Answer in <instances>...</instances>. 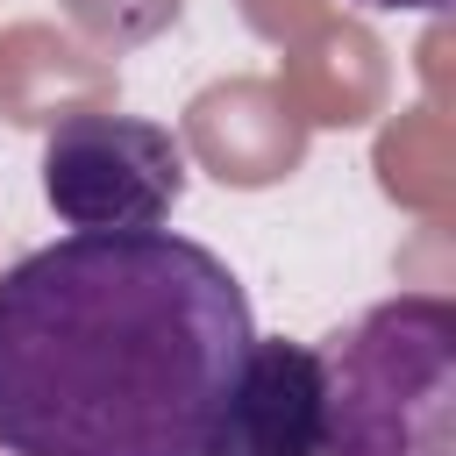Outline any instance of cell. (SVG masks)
Here are the masks:
<instances>
[{
	"label": "cell",
	"instance_id": "obj_6",
	"mask_svg": "<svg viewBox=\"0 0 456 456\" xmlns=\"http://www.w3.org/2000/svg\"><path fill=\"white\" fill-rule=\"evenodd\" d=\"M349 7H370V14H435L442 0H349Z\"/></svg>",
	"mask_w": 456,
	"mask_h": 456
},
{
	"label": "cell",
	"instance_id": "obj_4",
	"mask_svg": "<svg viewBox=\"0 0 456 456\" xmlns=\"http://www.w3.org/2000/svg\"><path fill=\"white\" fill-rule=\"evenodd\" d=\"M214 456H321V349L256 335L221 406Z\"/></svg>",
	"mask_w": 456,
	"mask_h": 456
},
{
	"label": "cell",
	"instance_id": "obj_3",
	"mask_svg": "<svg viewBox=\"0 0 456 456\" xmlns=\"http://www.w3.org/2000/svg\"><path fill=\"white\" fill-rule=\"evenodd\" d=\"M185 142L164 121L78 107L43 142V200L64 228H164L185 200Z\"/></svg>",
	"mask_w": 456,
	"mask_h": 456
},
{
	"label": "cell",
	"instance_id": "obj_5",
	"mask_svg": "<svg viewBox=\"0 0 456 456\" xmlns=\"http://www.w3.org/2000/svg\"><path fill=\"white\" fill-rule=\"evenodd\" d=\"M64 7H71V21H78L86 36L114 43V0H64ZM135 14H142V28H164V21L178 14V0H135Z\"/></svg>",
	"mask_w": 456,
	"mask_h": 456
},
{
	"label": "cell",
	"instance_id": "obj_2",
	"mask_svg": "<svg viewBox=\"0 0 456 456\" xmlns=\"http://www.w3.org/2000/svg\"><path fill=\"white\" fill-rule=\"evenodd\" d=\"M321 456H456V306L399 292L321 342Z\"/></svg>",
	"mask_w": 456,
	"mask_h": 456
},
{
	"label": "cell",
	"instance_id": "obj_1",
	"mask_svg": "<svg viewBox=\"0 0 456 456\" xmlns=\"http://www.w3.org/2000/svg\"><path fill=\"white\" fill-rule=\"evenodd\" d=\"M256 314L171 228H71L0 278V456H214Z\"/></svg>",
	"mask_w": 456,
	"mask_h": 456
}]
</instances>
